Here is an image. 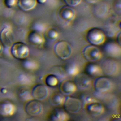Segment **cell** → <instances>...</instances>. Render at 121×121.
<instances>
[{
  "label": "cell",
  "instance_id": "cell-1",
  "mask_svg": "<svg viewBox=\"0 0 121 121\" xmlns=\"http://www.w3.org/2000/svg\"><path fill=\"white\" fill-rule=\"evenodd\" d=\"M106 35L102 29L93 27L88 29L86 33V39L90 44L95 46L103 44L105 41Z\"/></svg>",
  "mask_w": 121,
  "mask_h": 121
},
{
  "label": "cell",
  "instance_id": "cell-2",
  "mask_svg": "<svg viewBox=\"0 0 121 121\" xmlns=\"http://www.w3.org/2000/svg\"><path fill=\"white\" fill-rule=\"evenodd\" d=\"M53 51L59 58L65 60L69 58L72 53V48L67 41L61 40L57 42L53 46Z\"/></svg>",
  "mask_w": 121,
  "mask_h": 121
},
{
  "label": "cell",
  "instance_id": "cell-3",
  "mask_svg": "<svg viewBox=\"0 0 121 121\" xmlns=\"http://www.w3.org/2000/svg\"><path fill=\"white\" fill-rule=\"evenodd\" d=\"M10 53L15 58L18 60H24L29 55V49L25 43L22 42H17L11 45Z\"/></svg>",
  "mask_w": 121,
  "mask_h": 121
},
{
  "label": "cell",
  "instance_id": "cell-4",
  "mask_svg": "<svg viewBox=\"0 0 121 121\" xmlns=\"http://www.w3.org/2000/svg\"><path fill=\"white\" fill-rule=\"evenodd\" d=\"M99 66L102 73L106 76L114 75L118 70L117 62L112 58H107L103 59L100 63Z\"/></svg>",
  "mask_w": 121,
  "mask_h": 121
},
{
  "label": "cell",
  "instance_id": "cell-5",
  "mask_svg": "<svg viewBox=\"0 0 121 121\" xmlns=\"http://www.w3.org/2000/svg\"><path fill=\"white\" fill-rule=\"evenodd\" d=\"M62 105L63 109L68 113H76L81 109V102L77 98L67 96L65 97Z\"/></svg>",
  "mask_w": 121,
  "mask_h": 121
},
{
  "label": "cell",
  "instance_id": "cell-6",
  "mask_svg": "<svg viewBox=\"0 0 121 121\" xmlns=\"http://www.w3.org/2000/svg\"><path fill=\"white\" fill-rule=\"evenodd\" d=\"M84 57L89 62H94L99 60L102 57V53L96 46L92 44L86 45L82 50Z\"/></svg>",
  "mask_w": 121,
  "mask_h": 121
},
{
  "label": "cell",
  "instance_id": "cell-7",
  "mask_svg": "<svg viewBox=\"0 0 121 121\" xmlns=\"http://www.w3.org/2000/svg\"><path fill=\"white\" fill-rule=\"evenodd\" d=\"M57 15L61 21L68 23L74 19L76 12L72 7L65 5L59 8L57 12Z\"/></svg>",
  "mask_w": 121,
  "mask_h": 121
},
{
  "label": "cell",
  "instance_id": "cell-8",
  "mask_svg": "<svg viewBox=\"0 0 121 121\" xmlns=\"http://www.w3.org/2000/svg\"><path fill=\"white\" fill-rule=\"evenodd\" d=\"M111 86L110 79L106 77L99 76L93 81V86L95 90L99 93H103L108 91Z\"/></svg>",
  "mask_w": 121,
  "mask_h": 121
},
{
  "label": "cell",
  "instance_id": "cell-9",
  "mask_svg": "<svg viewBox=\"0 0 121 121\" xmlns=\"http://www.w3.org/2000/svg\"><path fill=\"white\" fill-rule=\"evenodd\" d=\"M24 109L27 114L31 116H35L39 115L42 112L43 105L38 100L32 99L27 102Z\"/></svg>",
  "mask_w": 121,
  "mask_h": 121
},
{
  "label": "cell",
  "instance_id": "cell-10",
  "mask_svg": "<svg viewBox=\"0 0 121 121\" xmlns=\"http://www.w3.org/2000/svg\"><path fill=\"white\" fill-rule=\"evenodd\" d=\"M84 105L87 113L92 116H99L104 111V108L101 103L95 99L86 103Z\"/></svg>",
  "mask_w": 121,
  "mask_h": 121
},
{
  "label": "cell",
  "instance_id": "cell-11",
  "mask_svg": "<svg viewBox=\"0 0 121 121\" xmlns=\"http://www.w3.org/2000/svg\"><path fill=\"white\" fill-rule=\"evenodd\" d=\"M31 94L33 99L41 101L47 97L48 89L45 85L42 84H38L33 86L31 90Z\"/></svg>",
  "mask_w": 121,
  "mask_h": 121
},
{
  "label": "cell",
  "instance_id": "cell-12",
  "mask_svg": "<svg viewBox=\"0 0 121 121\" xmlns=\"http://www.w3.org/2000/svg\"><path fill=\"white\" fill-rule=\"evenodd\" d=\"M77 86L73 81L69 79H63L59 83V89L63 95H69L74 93Z\"/></svg>",
  "mask_w": 121,
  "mask_h": 121
},
{
  "label": "cell",
  "instance_id": "cell-13",
  "mask_svg": "<svg viewBox=\"0 0 121 121\" xmlns=\"http://www.w3.org/2000/svg\"><path fill=\"white\" fill-rule=\"evenodd\" d=\"M73 82L77 88L81 90H84L89 86L90 78L86 73L78 72L74 76Z\"/></svg>",
  "mask_w": 121,
  "mask_h": 121
},
{
  "label": "cell",
  "instance_id": "cell-14",
  "mask_svg": "<svg viewBox=\"0 0 121 121\" xmlns=\"http://www.w3.org/2000/svg\"><path fill=\"white\" fill-rule=\"evenodd\" d=\"M109 8V6L106 2L99 0L98 1L93 4L92 12L96 17H102L107 14Z\"/></svg>",
  "mask_w": 121,
  "mask_h": 121
},
{
  "label": "cell",
  "instance_id": "cell-15",
  "mask_svg": "<svg viewBox=\"0 0 121 121\" xmlns=\"http://www.w3.org/2000/svg\"><path fill=\"white\" fill-rule=\"evenodd\" d=\"M27 40L33 45L38 46L43 44L45 39L42 33L32 30L27 35Z\"/></svg>",
  "mask_w": 121,
  "mask_h": 121
},
{
  "label": "cell",
  "instance_id": "cell-16",
  "mask_svg": "<svg viewBox=\"0 0 121 121\" xmlns=\"http://www.w3.org/2000/svg\"><path fill=\"white\" fill-rule=\"evenodd\" d=\"M104 50L106 53L110 57H118L121 55V46L117 43L110 42L107 43L104 47Z\"/></svg>",
  "mask_w": 121,
  "mask_h": 121
},
{
  "label": "cell",
  "instance_id": "cell-17",
  "mask_svg": "<svg viewBox=\"0 0 121 121\" xmlns=\"http://www.w3.org/2000/svg\"><path fill=\"white\" fill-rule=\"evenodd\" d=\"M0 42L4 46L9 47L13 44V35L11 29L8 27H4L0 32Z\"/></svg>",
  "mask_w": 121,
  "mask_h": 121
},
{
  "label": "cell",
  "instance_id": "cell-18",
  "mask_svg": "<svg viewBox=\"0 0 121 121\" xmlns=\"http://www.w3.org/2000/svg\"><path fill=\"white\" fill-rule=\"evenodd\" d=\"M15 111L14 105L7 100L0 102V115L2 116H9L13 115Z\"/></svg>",
  "mask_w": 121,
  "mask_h": 121
},
{
  "label": "cell",
  "instance_id": "cell-19",
  "mask_svg": "<svg viewBox=\"0 0 121 121\" xmlns=\"http://www.w3.org/2000/svg\"><path fill=\"white\" fill-rule=\"evenodd\" d=\"M49 117L53 121H65L69 119V116L63 108H56L52 111Z\"/></svg>",
  "mask_w": 121,
  "mask_h": 121
},
{
  "label": "cell",
  "instance_id": "cell-20",
  "mask_svg": "<svg viewBox=\"0 0 121 121\" xmlns=\"http://www.w3.org/2000/svg\"><path fill=\"white\" fill-rule=\"evenodd\" d=\"M115 21L113 20V18H112L109 21L107 22L104 26V31L106 36H108L109 37H113L117 33V32L119 31L117 30L118 28L121 29V27L118 26V25L117 24L115 25Z\"/></svg>",
  "mask_w": 121,
  "mask_h": 121
},
{
  "label": "cell",
  "instance_id": "cell-21",
  "mask_svg": "<svg viewBox=\"0 0 121 121\" xmlns=\"http://www.w3.org/2000/svg\"><path fill=\"white\" fill-rule=\"evenodd\" d=\"M85 70L87 75L91 76H99L102 74L99 65L92 62H89L86 64Z\"/></svg>",
  "mask_w": 121,
  "mask_h": 121
},
{
  "label": "cell",
  "instance_id": "cell-22",
  "mask_svg": "<svg viewBox=\"0 0 121 121\" xmlns=\"http://www.w3.org/2000/svg\"><path fill=\"white\" fill-rule=\"evenodd\" d=\"M37 4L36 0H17V5L24 11H30L35 8Z\"/></svg>",
  "mask_w": 121,
  "mask_h": 121
},
{
  "label": "cell",
  "instance_id": "cell-23",
  "mask_svg": "<svg viewBox=\"0 0 121 121\" xmlns=\"http://www.w3.org/2000/svg\"><path fill=\"white\" fill-rule=\"evenodd\" d=\"M43 33L44 39L49 41H55L59 35L57 30L52 27H47Z\"/></svg>",
  "mask_w": 121,
  "mask_h": 121
},
{
  "label": "cell",
  "instance_id": "cell-24",
  "mask_svg": "<svg viewBox=\"0 0 121 121\" xmlns=\"http://www.w3.org/2000/svg\"><path fill=\"white\" fill-rule=\"evenodd\" d=\"M50 73L55 76L59 80H62L64 79L67 74L63 67L60 66H54L51 68L50 70Z\"/></svg>",
  "mask_w": 121,
  "mask_h": 121
},
{
  "label": "cell",
  "instance_id": "cell-25",
  "mask_svg": "<svg viewBox=\"0 0 121 121\" xmlns=\"http://www.w3.org/2000/svg\"><path fill=\"white\" fill-rule=\"evenodd\" d=\"M64 98L65 97L64 96V95L62 94L60 92H56L53 93L51 95L49 101L50 104L52 105L59 106L62 104Z\"/></svg>",
  "mask_w": 121,
  "mask_h": 121
},
{
  "label": "cell",
  "instance_id": "cell-26",
  "mask_svg": "<svg viewBox=\"0 0 121 121\" xmlns=\"http://www.w3.org/2000/svg\"><path fill=\"white\" fill-rule=\"evenodd\" d=\"M67 75L74 76L79 72V69L78 66L73 62L68 63L64 68Z\"/></svg>",
  "mask_w": 121,
  "mask_h": 121
},
{
  "label": "cell",
  "instance_id": "cell-27",
  "mask_svg": "<svg viewBox=\"0 0 121 121\" xmlns=\"http://www.w3.org/2000/svg\"><path fill=\"white\" fill-rule=\"evenodd\" d=\"M44 82L47 86L53 87L56 86L59 84V80L55 76L50 73L45 76Z\"/></svg>",
  "mask_w": 121,
  "mask_h": 121
},
{
  "label": "cell",
  "instance_id": "cell-28",
  "mask_svg": "<svg viewBox=\"0 0 121 121\" xmlns=\"http://www.w3.org/2000/svg\"><path fill=\"white\" fill-rule=\"evenodd\" d=\"M23 60L24 61L23 63V65L26 69L31 70H34L38 69V63L36 60L33 59H27V58Z\"/></svg>",
  "mask_w": 121,
  "mask_h": 121
},
{
  "label": "cell",
  "instance_id": "cell-29",
  "mask_svg": "<svg viewBox=\"0 0 121 121\" xmlns=\"http://www.w3.org/2000/svg\"><path fill=\"white\" fill-rule=\"evenodd\" d=\"M19 98L23 101H28L33 99L31 94V91L26 88L21 89L19 92Z\"/></svg>",
  "mask_w": 121,
  "mask_h": 121
},
{
  "label": "cell",
  "instance_id": "cell-30",
  "mask_svg": "<svg viewBox=\"0 0 121 121\" xmlns=\"http://www.w3.org/2000/svg\"><path fill=\"white\" fill-rule=\"evenodd\" d=\"M47 27L45 23L40 21H37L33 24L32 30L41 33H43Z\"/></svg>",
  "mask_w": 121,
  "mask_h": 121
},
{
  "label": "cell",
  "instance_id": "cell-31",
  "mask_svg": "<svg viewBox=\"0 0 121 121\" xmlns=\"http://www.w3.org/2000/svg\"><path fill=\"white\" fill-rule=\"evenodd\" d=\"M19 78L21 82L26 85L30 84L33 82V78H32L29 76V75L27 74H22L20 75Z\"/></svg>",
  "mask_w": 121,
  "mask_h": 121
},
{
  "label": "cell",
  "instance_id": "cell-32",
  "mask_svg": "<svg viewBox=\"0 0 121 121\" xmlns=\"http://www.w3.org/2000/svg\"><path fill=\"white\" fill-rule=\"evenodd\" d=\"M113 9L117 12V13L120 15L121 9V0H115L113 2Z\"/></svg>",
  "mask_w": 121,
  "mask_h": 121
},
{
  "label": "cell",
  "instance_id": "cell-33",
  "mask_svg": "<svg viewBox=\"0 0 121 121\" xmlns=\"http://www.w3.org/2000/svg\"><path fill=\"white\" fill-rule=\"evenodd\" d=\"M82 0H64L66 5L70 7H75L79 5Z\"/></svg>",
  "mask_w": 121,
  "mask_h": 121
},
{
  "label": "cell",
  "instance_id": "cell-34",
  "mask_svg": "<svg viewBox=\"0 0 121 121\" xmlns=\"http://www.w3.org/2000/svg\"><path fill=\"white\" fill-rule=\"evenodd\" d=\"M16 0H5L4 3L5 6L8 8H13L16 4Z\"/></svg>",
  "mask_w": 121,
  "mask_h": 121
},
{
  "label": "cell",
  "instance_id": "cell-35",
  "mask_svg": "<svg viewBox=\"0 0 121 121\" xmlns=\"http://www.w3.org/2000/svg\"><path fill=\"white\" fill-rule=\"evenodd\" d=\"M115 36H116V40L117 41V43L121 46V31L120 30L118 31L116 34Z\"/></svg>",
  "mask_w": 121,
  "mask_h": 121
},
{
  "label": "cell",
  "instance_id": "cell-36",
  "mask_svg": "<svg viewBox=\"0 0 121 121\" xmlns=\"http://www.w3.org/2000/svg\"><path fill=\"white\" fill-rule=\"evenodd\" d=\"M86 3L88 4H94L97 1H98L99 0H84Z\"/></svg>",
  "mask_w": 121,
  "mask_h": 121
},
{
  "label": "cell",
  "instance_id": "cell-37",
  "mask_svg": "<svg viewBox=\"0 0 121 121\" xmlns=\"http://www.w3.org/2000/svg\"><path fill=\"white\" fill-rule=\"evenodd\" d=\"M47 0H36V1L37 3L40 4H44Z\"/></svg>",
  "mask_w": 121,
  "mask_h": 121
},
{
  "label": "cell",
  "instance_id": "cell-38",
  "mask_svg": "<svg viewBox=\"0 0 121 121\" xmlns=\"http://www.w3.org/2000/svg\"><path fill=\"white\" fill-rule=\"evenodd\" d=\"M2 49H3V46H2V44L1 43V42L0 41V54L1 53L2 51Z\"/></svg>",
  "mask_w": 121,
  "mask_h": 121
}]
</instances>
